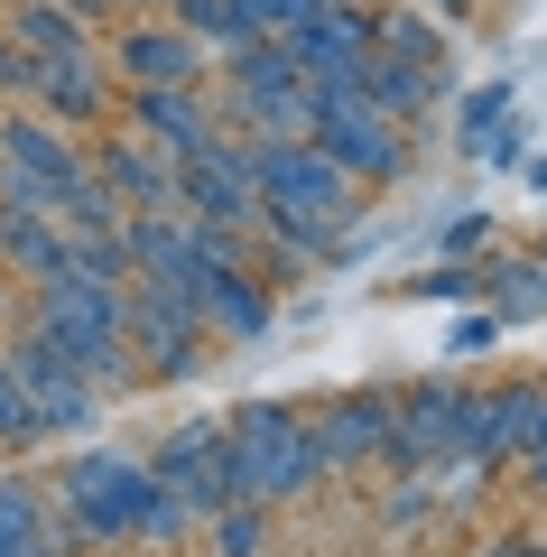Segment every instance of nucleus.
<instances>
[{
	"mask_svg": "<svg viewBox=\"0 0 547 557\" xmlns=\"http://www.w3.org/2000/svg\"><path fill=\"white\" fill-rule=\"evenodd\" d=\"M57 520L75 539H149V548H176V539L196 530V511L167 502L149 483V465L121 456V446H75L57 465Z\"/></svg>",
	"mask_w": 547,
	"mask_h": 557,
	"instance_id": "obj_1",
	"label": "nucleus"
},
{
	"mask_svg": "<svg viewBox=\"0 0 547 557\" xmlns=\"http://www.w3.org/2000/svg\"><path fill=\"white\" fill-rule=\"evenodd\" d=\"M121 298H130V288H94V278H47V288H28V325H38V335L57 344V362L102 399L139 381L130 335H121Z\"/></svg>",
	"mask_w": 547,
	"mask_h": 557,
	"instance_id": "obj_2",
	"label": "nucleus"
},
{
	"mask_svg": "<svg viewBox=\"0 0 547 557\" xmlns=\"http://www.w3.org/2000/svg\"><path fill=\"white\" fill-rule=\"evenodd\" d=\"M223 456H233V502H260V511L307 502L325 483V465L307 446V409H278V399H251V409L223 418Z\"/></svg>",
	"mask_w": 547,
	"mask_h": 557,
	"instance_id": "obj_3",
	"label": "nucleus"
},
{
	"mask_svg": "<svg viewBox=\"0 0 547 557\" xmlns=\"http://www.w3.org/2000/svg\"><path fill=\"white\" fill-rule=\"evenodd\" d=\"M307 139L344 168L352 186H399L418 159V131L362 102V84H307Z\"/></svg>",
	"mask_w": 547,
	"mask_h": 557,
	"instance_id": "obj_4",
	"label": "nucleus"
},
{
	"mask_svg": "<svg viewBox=\"0 0 547 557\" xmlns=\"http://www.w3.org/2000/svg\"><path fill=\"white\" fill-rule=\"evenodd\" d=\"M223 75V131L233 139H307V75L288 65V47L278 38H251L241 57L214 65Z\"/></svg>",
	"mask_w": 547,
	"mask_h": 557,
	"instance_id": "obj_5",
	"label": "nucleus"
},
{
	"mask_svg": "<svg viewBox=\"0 0 547 557\" xmlns=\"http://www.w3.org/2000/svg\"><path fill=\"white\" fill-rule=\"evenodd\" d=\"M94 177L75 149V131H57L47 112H0V205H28V214H57L75 186Z\"/></svg>",
	"mask_w": 547,
	"mask_h": 557,
	"instance_id": "obj_6",
	"label": "nucleus"
},
{
	"mask_svg": "<svg viewBox=\"0 0 547 557\" xmlns=\"http://www.w3.org/2000/svg\"><path fill=\"white\" fill-rule=\"evenodd\" d=\"M149 483L167 502H186V511H196V530L214 511H233V456H223V418H186V428H167V437L149 446Z\"/></svg>",
	"mask_w": 547,
	"mask_h": 557,
	"instance_id": "obj_7",
	"label": "nucleus"
},
{
	"mask_svg": "<svg viewBox=\"0 0 547 557\" xmlns=\"http://www.w3.org/2000/svg\"><path fill=\"white\" fill-rule=\"evenodd\" d=\"M102 65H112L121 94H130V84H204V47L186 38L167 10H158V20H130V10H121L112 38H102Z\"/></svg>",
	"mask_w": 547,
	"mask_h": 557,
	"instance_id": "obj_8",
	"label": "nucleus"
},
{
	"mask_svg": "<svg viewBox=\"0 0 547 557\" xmlns=\"http://www.w3.org/2000/svg\"><path fill=\"white\" fill-rule=\"evenodd\" d=\"M121 335H130V354H149L158 381H186L204 362L196 298H167V288H139V278H130V298H121Z\"/></svg>",
	"mask_w": 547,
	"mask_h": 557,
	"instance_id": "obj_9",
	"label": "nucleus"
},
{
	"mask_svg": "<svg viewBox=\"0 0 547 557\" xmlns=\"http://www.w3.org/2000/svg\"><path fill=\"white\" fill-rule=\"evenodd\" d=\"M121 131H139L167 159H196V149L223 139V112L204 102V84H130L121 94Z\"/></svg>",
	"mask_w": 547,
	"mask_h": 557,
	"instance_id": "obj_10",
	"label": "nucleus"
},
{
	"mask_svg": "<svg viewBox=\"0 0 547 557\" xmlns=\"http://www.w3.org/2000/svg\"><path fill=\"white\" fill-rule=\"evenodd\" d=\"M278 47H288V65L307 84H352L362 57H372V0H325V10H307Z\"/></svg>",
	"mask_w": 547,
	"mask_h": 557,
	"instance_id": "obj_11",
	"label": "nucleus"
},
{
	"mask_svg": "<svg viewBox=\"0 0 547 557\" xmlns=\"http://www.w3.org/2000/svg\"><path fill=\"white\" fill-rule=\"evenodd\" d=\"M176 214H196V223H233V233H251V223H260L251 159H241V139H233V131H223L214 149H196V159H176Z\"/></svg>",
	"mask_w": 547,
	"mask_h": 557,
	"instance_id": "obj_12",
	"label": "nucleus"
},
{
	"mask_svg": "<svg viewBox=\"0 0 547 557\" xmlns=\"http://www.w3.org/2000/svg\"><path fill=\"white\" fill-rule=\"evenodd\" d=\"M0 354H10V372L28 381V399H38V428H47V437H84V428H102V391H84V381L65 372L57 344H47L38 325H20Z\"/></svg>",
	"mask_w": 547,
	"mask_h": 557,
	"instance_id": "obj_13",
	"label": "nucleus"
},
{
	"mask_svg": "<svg viewBox=\"0 0 547 557\" xmlns=\"http://www.w3.org/2000/svg\"><path fill=\"white\" fill-rule=\"evenodd\" d=\"M529 418H538V381H501V391H464L455 409V446L446 465H501L529 446Z\"/></svg>",
	"mask_w": 547,
	"mask_h": 557,
	"instance_id": "obj_14",
	"label": "nucleus"
},
{
	"mask_svg": "<svg viewBox=\"0 0 547 557\" xmlns=\"http://www.w3.org/2000/svg\"><path fill=\"white\" fill-rule=\"evenodd\" d=\"M390 409H399V399L381 391V381H372V391L325 399V409H307V446H315V465H325V474H344V465H381Z\"/></svg>",
	"mask_w": 547,
	"mask_h": 557,
	"instance_id": "obj_15",
	"label": "nucleus"
},
{
	"mask_svg": "<svg viewBox=\"0 0 547 557\" xmlns=\"http://www.w3.org/2000/svg\"><path fill=\"white\" fill-rule=\"evenodd\" d=\"M84 168L112 186L121 214H176V159H167V149H149L139 131H112L102 149H84Z\"/></svg>",
	"mask_w": 547,
	"mask_h": 557,
	"instance_id": "obj_16",
	"label": "nucleus"
},
{
	"mask_svg": "<svg viewBox=\"0 0 547 557\" xmlns=\"http://www.w3.org/2000/svg\"><path fill=\"white\" fill-rule=\"evenodd\" d=\"M121 242H130V278L139 288H167V298H196V223L186 214H121Z\"/></svg>",
	"mask_w": 547,
	"mask_h": 557,
	"instance_id": "obj_17",
	"label": "nucleus"
},
{
	"mask_svg": "<svg viewBox=\"0 0 547 557\" xmlns=\"http://www.w3.org/2000/svg\"><path fill=\"white\" fill-rule=\"evenodd\" d=\"M112 65H102V47H84V57H38V84H28V112H47L57 131H75V121H102L112 112Z\"/></svg>",
	"mask_w": 547,
	"mask_h": 557,
	"instance_id": "obj_18",
	"label": "nucleus"
},
{
	"mask_svg": "<svg viewBox=\"0 0 547 557\" xmlns=\"http://www.w3.org/2000/svg\"><path fill=\"white\" fill-rule=\"evenodd\" d=\"M196 317H204V335L260 344V335H270V278H260L251 260H223V270L196 278Z\"/></svg>",
	"mask_w": 547,
	"mask_h": 557,
	"instance_id": "obj_19",
	"label": "nucleus"
},
{
	"mask_svg": "<svg viewBox=\"0 0 547 557\" xmlns=\"http://www.w3.org/2000/svg\"><path fill=\"white\" fill-rule=\"evenodd\" d=\"M0 270H20L28 288L75 270V233L57 214H28V205H0Z\"/></svg>",
	"mask_w": 547,
	"mask_h": 557,
	"instance_id": "obj_20",
	"label": "nucleus"
},
{
	"mask_svg": "<svg viewBox=\"0 0 547 557\" xmlns=\"http://www.w3.org/2000/svg\"><path fill=\"white\" fill-rule=\"evenodd\" d=\"M372 57H399V65H418V75H446L455 28L436 20V10H418V0H372Z\"/></svg>",
	"mask_w": 547,
	"mask_h": 557,
	"instance_id": "obj_21",
	"label": "nucleus"
},
{
	"mask_svg": "<svg viewBox=\"0 0 547 557\" xmlns=\"http://www.w3.org/2000/svg\"><path fill=\"white\" fill-rule=\"evenodd\" d=\"M362 102H372V112H390L399 131H418V121L436 112V102H446V75H418V65H399V57H362Z\"/></svg>",
	"mask_w": 547,
	"mask_h": 557,
	"instance_id": "obj_22",
	"label": "nucleus"
},
{
	"mask_svg": "<svg viewBox=\"0 0 547 557\" xmlns=\"http://www.w3.org/2000/svg\"><path fill=\"white\" fill-rule=\"evenodd\" d=\"M0 38L28 47V57H84V47H102L94 28L65 10V0H10V20H0Z\"/></svg>",
	"mask_w": 547,
	"mask_h": 557,
	"instance_id": "obj_23",
	"label": "nucleus"
},
{
	"mask_svg": "<svg viewBox=\"0 0 547 557\" xmlns=\"http://www.w3.org/2000/svg\"><path fill=\"white\" fill-rule=\"evenodd\" d=\"M167 20L186 28L196 47H204V65H223V57H241V47H251V28L233 20V0H176Z\"/></svg>",
	"mask_w": 547,
	"mask_h": 557,
	"instance_id": "obj_24",
	"label": "nucleus"
},
{
	"mask_svg": "<svg viewBox=\"0 0 547 557\" xmlns=\"http://www.w3.org/2000/svg\"><path fill=\"white\" fill-rule=\"evenodd\" d=\"M270 520H278V511H260V502H233V511L204 520V539H214V557H270Z\"/></svg>",
	"mask_w": 547,
	"mask_h": 557,
	"instance_id": "obj_25",
	"label": "nucleus"
},
{
	"mask_svg": "<svg viewBox=\"0 0 547 557\" xmlns=\"http://www.w3.org/2000/svg\"><path fill=\"white\" fill-rule=\"evenodd\" d=\"M20 446H47V428H38V399H28V381L10 372V354H0V456H20Z\"/></svg>",
	"mask_w": 547,
	"mask_h": 557,
	"instance_id": "obj_26",
	"label": "nucleus"
},
{
	"mask_svg": "<svg viewBox=\"0 0 547 557\" xmlns=\"http://www.w3.org/2000/svg\"><path fill=\"white\" fill-rule=\"evenodd\" d=\"M38 530H47V502L28 493V483H0V557H20Z\"/></svg>",
	"mask_w": 547,
	"mask_h": 557,
	"instance_id": "obj_27",
	"label": "nucleus"
},
{
	"mask_svg": "<svg viewBox=\"0 0 547 557\" xmlns=\"http://www.w3.org/2000/svg\"><path fill=\"white\" fill-rule=\"evenodd\" d=\"M307 10H315V0H233V20L251 28V38H288Z\"/></svg>",
	"mask_w": 547,
	"mask_h": 557,
	"instance_id": "obj_28",
	"label": "nucleus"
},
{
	"mask_svg": "<svg viewBox=\"0 0 547 557\" xmlns=\"http://www.w3.org/2000/svg\"><path fill=\"white\" fill-rule=\"evenodd\" d=\"M501 121H510V84H483V94L464 102V139H473V149H483V139L501 131Z\"/></svg>",
	"mask_w": 547,
	"mask_h": 557,
	"instance_id": "obj_29",
	"label": "nucleus"
},
{
	"mask_svg": "<svg viewBox=\"0 0 547 557\" xmlns=\"http://www.w3.org/2000/svg\"><path fill=\"white\" fill-rule=\"evenodd\" d=\"M418 298H483V270H464V260H436V270L418 278Z\"/></svg>",
	"mask_w": 547,
	"mask_h": 557,
	"instance_id": "obj_30",
	"label": "nucleus"
},
{
	"mask_svg": "<svg viewBox=\"0 0 547 557\" xmlns=\"http://www.w3.org/2000/svg\"><path fill=\"white\" fill-rule=\"evenodd\" d=\"M28 84H38V57L0 38V94H10V102H28Z\"/></svg>",
	"mask_w": 547,
	"mask_h": 557,
	"instance_id": "obj_31",
	"label": "nucleus"
},
{
	"mask_svg": "<svg viewBox=\"0 0 547 557\" xmlns=\"http://www.w3.org/2000/svg\"><path fill=\"white\" fill-rule=\"evenodd\" d=\"M492 335H501V307H473V317H464V325L446 335V354H483Z\"/></svg>",
	"mask_w": 547,
	"mask_h": 557,
	"instance_id": "obj_32",
	"label": "nucleus"
},
{
	"mask_svg": "<svg viewBox=\"0 0 547 557\" xmlns=\"http://www.w3.org/2000/svg\"><path fill=\"white\" fill-rule=\"evenodd\" d=\"M520 465L547 483V381H538V418H529V446H520Z\"/></svg>",
	"mask_w": 547,
	"mask_h": 557,
	"instance_id": "obj_33",
	"label": "nucleus"
},
{
	"mask_svg": "<svg viewBox=\"0 0 547 557\" xmlns=\"http://www.w3.org/2000/svg\"><path fill=\"white\" fill-rule=\"evenodd\" d=\"M473 242H492V214H455L446 223V251H473Z\"/></svg>",
	"mask_w": 547,
	"mask_h": 557,
	"instance_id": "obj_34",
	"label": "nucleus"
},
{
	"mask_svg": "<svg viewBox=\"0 0 547 557\" xmlns=\"http://www.w3.org/2000/svg\"><path fill=\"white\" fill-rule=\"evenodd\" d=\"M65 10H75V20L94 28V20H121V10H139V0H65Z\"/></svg>",
	"mask_w": 547,
	"mask_h": 557,
	"instance_id": "obj_35",
	"label": "nucleus"
},
{
	"mask_svg": "<svg viewBox=\"0 0 547 557\" xmlns=\"http://www.w3.org/2000/svg\"><path fill=\"white\" fill-rule=\"evenodd\" d=\"M418 10H436V20L455 28V20H464V10H473V0H418Z\"/></svg>",
	"mask_w": 547,
	"mask_h": 557,
	"instance_id": "obj_36",
	"label": "nucleus"
},
{
	"mask_svg": "<svg viewBox=\"0 0 547 557\" xmlns=\"http://www.w3.org/2000/svg\"><path fill=\"white\" fill-rule=\"evenodd\" d=\"M20 557H65V548H57V530H38V539H28Z\"/></svg>",
	"mask_w": 547,
	"mask_h": 557,
	"instance_id": "obj_37",
	"label": "nucleus"
},
{
	"mask_svg": "<svg viewBox=\"0 0 547 557\" xmlns=\"http://www.w3.org/2000/svg\"><path fill=\"white\" fill-rule=\"evenodd\" d=\"M483 557H538V548H529V539H501V548H483Z\"/></svg>",
	"mask_w": 547,
	"mask_h": 557,
	"instance_id": "obj_38",
	"label": "nucleus"
},
{
	"mask_svg": "<svg viewBox=\"0 0 547 557\" xmlns=\"http://www.w3.org/2000/svg\"><path fill=\"white\" fill-rule=\"evenodd\" d=\"M529 186H547V159H538V168H529Z\"/></svg>",
	"mask_w": 547,
	"mask_h": 557,
	"instance_id": "obj_39",
	"label": "nucleus"
},
{
	"mask_svg": "<svg viewBox=\"0 0 547 557\" xmlns=\"http://www.w3.org/2000/svg\"><path fill=\"white\" fill-rule=\"evenodd\" d=\"M149 10H176V0H149Z\"/></svg>",
	"mask_w": 547,
	"mask_h": 557,
	"instance_id": "obj_40",
	"label": "nucleus"
},
{
	"mask_svg": "<svg viewBox=\"0 0 547 557\" xmlns=\"http://www.w3.org/2000/svg\"><path fill=\"white\" fill-rule=\"evenodd\" d=\"M538 270H547V242H538Z\"/></svg>",
	"mask_w": 547,
	"mask_h": 557,
	"instance_id": "obj_41",
	"label": "nucleus"
}]
</instances>
